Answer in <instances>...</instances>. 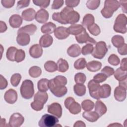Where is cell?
<instances>
[{
	"label": "cell",
	"instance_id": "63",
	"mask_svg": "<svg viewBox=\"0 0 127 127\" xmlns=\"http://www.w3.org/2000/svg\"><path fill=\"white\" fill-rule=\"evenodd\" d=\"M74 127H85L86 125L84 123L81 121H78L75 123L73 125Z\"/></svg>",
	"mask_w": 127,
	"mask_h": 127
},
{
	"label": "cell",
	"instance_id": "58",
	"mask_svg": "<svg viewBox=\"0 0 127 127\" xmlns=\"http://www.w3.org/2000/svg\"><path fill=\"white\" fill-rule=\"evenodd\" d=\"M7 84L6 79L2 75H0V89L1 90L5 89L7 87Z\"/></svg>",
	"mask_w": 127,
	"mask_h": 127
},
{
	"label": "cell",
	"instance_id": "28",
	"mask_svg": "<svg viewBox=\"0 0 127 127\" xmlns=\"http://www.w3.org/2000/svg\"><path fill=\"white\" fill-rule=\"evenodd\" d=\"M95 111L98 114L99 117L104 115L107 111L106 106L100 100H98L95 103Z\"/></svg>",
	"mask_w": 127,
	"mask_h": 127
},
{
	"label": "cell",
	"instance_id": "34",
	"mask_svg": "<svg viewBox=\"0 0 127 127\" xmlns=\"http://www.w3.org/2000/svg\"><path fill=\"white\" fill-rule=\"evenodd\" d=\"M49 80L46 78H42L38 81L37 87L38 90L41 92H46L49 89Z\"/></svg>",
	"mask_w": 127,
	"mask_h": 127
},
{
	"label": "cell",
	"instance_id": "40",
	"mask_svg": "<svg viewBox=\"0 0 127 127\" xmlns=\"http://www.w3.org/2000/svg\"><path fill=\"white\" fill-rule=\"evenodd\" d=\"M42 73L41 68L37 66H33L30 68L29 70V75L33 78H37L40 76Z\"/></svg>",
	"mask_w": 127,
	"mask_h": 127
},
{
	"label": "cell",
	"instance_id": "3",
	"mask_svg": "<svg viewBox=\"0 0 127 127\" xmlns=\"http://www.w3.org/2000/svg\"><path fill=\"white\" fill-rule=\"evenodd\" d=\"M120 3L118 0H106L104 2V7L101 10V13L106 18L111 17L114 11L118 9Z\"/></svg>",
	"mask_w": 127,
	"mask_h": 127
},
{
	"label": "cell",
	"instance_id": "9",
	"mask_svg": "<svg viewBox=\"0 0 127 127\" xmlns=\"http://www.w3.org/2000/svg\"><path fill=\"white\" fill-rule=\"evenodd\" d=\"M49 88L51 92L57 97H62L64 96L67 92V89L65 86H56L53 83L51 80H50L49 82Z\"/></svg>",
	"mask_w": 127,
	"mask_h": 127
},
{
	"label": "cell",
	"instance_id": "54",
	"mask_svg": "<svg viewBox=\"0 0 127 127\" xmlns=\"http://www.w3.org/2000/svg\"><path fill=\"white\" fill-rule=\"evenodd\" d=\"M64 0H54L53 2V4L52 5V9H58L61 8L63 4H64Z\"/></svg>",
	"mask_w": 127,
	"mask_h": 127
},
{
	"label": "cell",
	"instance_id": "32",
	"mask_svg": "<svg viewBox=\"0 0 127 127\" xmlns=\"http://www.w3.org/2000/svg\"><path fill=\"white\" fill-rule=\"evenodd\" d=\"M57 64L58 66V70L61 72H64L66 71L69 67L67 62L62 58L60 59L58 61Z\"/></svg>",
	"mask_w": 127,
	"mask_h": 127
},
{
	"label": "cell",
	"instance_id": "2",
	"mask_svg": "<svg viewBox=\"0 0 127 127\" xmlns=\"http://www.w3.org/2000/svg\"><path fill=\"white\" fill-rule=\"evenodd\" d=\"M48 99V95L46 92L39 91L37 92L34 97V101L31 103V108L39 111L43 109L44 105L47 102Z\"/></svg>",
	"mask_w": 127,
	"mask_h": 127
},
{
	"label": "cell",
	"instance_id": "61",
	"mask_svg": "<svg viewBox=\"0 0 127 127\" xmlns=\"http://www.w3.org/2000/svg\"><path fill=\"white\" fill-rule=\"evenodd\" d=\"M127 58H124L122 60L121 65H120V68L123 70L127 71Z\"/></svg>",
	"mask_w": 127,
	"mask_h": 127
},
{
	"label": "cell",
	"instance_id": "5",
	"mask_svg": "<svg viewBox=\"0 0 127 127\" xmlns=\"http://www.w3.org/2000/svg\"><path fill=\"white\" fill-rule=\"evenodd\" d=\"M127 24L126 16L124 14H120L117 16L113 26L114 31L122 34L126 33L127 32Z\"/></svg>",
	"mask_w": 127,
	"mask_h": 127
},
{
	"label": "cell",
	"instance_id": "36",
	"mask_svg": "<svg viewBox=\"0 0 127 127\" xmlns=\"http://www.w3.org/2000/svg\"><path fill=\"white\" fill-rule=\"evenodd\" d=\"M94 16L90 13L86 14L84 16L82 24L84 27L88 28L90 25H92L94 23Z\"/></svg>",
	"mask_w": 127,
	"mask_h": 127
},
{
	"label": "cell",
	"instance_id": "12",
	"mask_svg": "<svg viewBox=\"0 0 127 127\" xmlns=\"http://www.w3.org/2000/svg\"><path fill=\"white\" fill-rule=\"evenodd\" d=\"M77 42L79 44H83L89 43L92 45L96 44V41L92 38L90 37L88 34L87 33L85 29H84L81 33L78 35L75 36Z\"/></svg>",
	"mask_w": 127,
	"mask_h": 127
},
{
	"label": "cell",
	"instance_id": "10",
	"mask_svg": "<svg viewBox=\"0 0 127 127\" xmlns=\"http://www.w3.org/2000/svg\"><path fill=\"white\" fill-rule=\"evenodd\" d=\"M100 87V83L96 82L93 79L89 81L88 83V87L90 95L91 97L97 100H99L100 99L98 94Z\"/></svg>",
	"mask_w": 127,
	"mask_h": 127
},
{
	"label": "cell",
	"instance_id": "47",
	"mask_svg": "<svg viewBox=\"0 0 127 127\" xmlns=\"http://www.w3.org/2000/svg\"><path fill=\"white\" fill-rule=\"evenodd\" d=\"M86 79L85 75L82 72L77 73L74 76V81L77 84H84Z\"/></svg>",
	"mask_w": 127,
	"mask_h": 127
},
{
	"label": "cell",
	"instance_id": "46",
	"mask_svg": "<svg viewBox=\"0 0 127 127\" xmlns=\"http://www.w3.org/2000/svg\"><path fill=\"white\" fill-rule=\"evenodd\" d=\"M87 28L90 33L94 36H97L100 33V28L99 26L96 23L93 24L89 26Z\"/></svg>",
	"mask_w": 127,
	"mask_h": 127
},
{
	"label": "cell",
	"instance_id": "14",
	"mask_svg": "<svg viewBox=\"0 0 127 127\" xmlns=\"http://www.w3.org/2000/svg\"><path fill=\"white\" fill-rule=\"evenodd\" d=\"M5 101L9 104H14L17 99V93L13 89H9L7 90L4 95Z\"/></svg>",
	"mask_w": 127,
	"mask_h": 127
},
{
	"label": "cell",
	"instance_id": "1",
	"mask_svg": "<svg viewBox=\"0 0 127 127\" xmlns=\"http://www.w3.org/2000/svg\"><path fill=\"white\" fill-rule=\"evenodd\" d=\"M62 19L66 24H74L78 22L80 18L79 14L74 11L72 7L65 6L60 12Z\"/></svg>",
	"mask_w": 127,
	"mask_h": 127
},
{
	"label": "cell",
	"instance_id": "17",
	"mask_svg": "<svg viewBox=\"0 0 127 127\" xmlns=\"http://www.w3.org/2000/svg\"><path fill=\"white\" fill-rule=\"evenodd\" d=\"M49 16L48 12L45 9L41 8L36 13L35 19L39 23H44L49 19Z\"/></svg>",
	"mask_w": 127,
	"mask_h": 127
},
{
	"label": "cell",
	"instance_id": "39",
	"mask_svg": "<svg viewBox=\"0 0 127 127\" xmlns=\"http://www.w3.org/2000/svg\"><path fill=\"white\" fill-rule=\"evenodd\" d=\"M17 49L14 47H10L7 50L6 53V58L10 61H15V56Z\"/></svg>",
	"mask_w": 127,
	"mask_h": 127
},
{
	"label": "cell",
	"instance_id": "8",
	"mask_svg": "<svg viewBox=\"0 0 127 127\" xmlns=\"http://www.w3.org/2000/svg\"><path fill=\"white\" fill-rule=\"evenodd\" d=\"M64 103L65 108L69 110L70 113L75 115L81 112L80 105L75 101L73 98L71 97H67L65 100Z\"/></svg>",
	"mask_w": 127,
	"mask_h": 127
},
{
	"label": "cell",
	"instance_id": "24",
	"mask_svg": "<svg viewBox=\"0 0 127 127\" xmlns=\"http://www.w3.org/2000/svg\"><path fill=\"white\" fill-rule=\"evenodd\" d=\"M81 49L77 44L71 45L67 50V53L69 56L73 58L77 57L81 54Z\"/></svg>",
	"mask_w": 127,
	"mask_h": 127
},
{
	"label": "cell",
	"instance_id": "56",
	"mask_svg": "<svg viewBox=\"0 0 127 127\" xmlns=\"http://www.w3.org/2000/svg\"><path fill=\"white\" fill-rule=\"evenodd\" d=\"M30 0H19L17 2V9H19L23 8L24 7H26L28 6L30 3Z\"/></svg>",
	"mask_w": 127,
	"mask_h": 127
},
{
	"label": "cell",
	"instance_id": "4",
	"mask_svg": "<svg viewBox=\"0 0 127 127\" xmlns=\"http://www.w3.org/2000/svg\"><path fill=\"white\" fill-rule=\"evenodd\" d=\"M22 97L25 99L31 98L34 94V84L33 82L29 79L23 81L20 89Z\"/></svg>",
	"mask_w": 127,
	"mask_h": 127
},
{
	"label": "cell",
	"instance_id": "60",
	"mask_svg": "<svg viewBox=\"0 0 127 127\" xmlns=\"http://www.w3.org/2000/svg\"><path fill=\"white\" fill-rule=\"evenodd\" d=\"M119 2L123 11L126 13L127 12V0H120Z\"/></svg>",
	"mask_w": 127,
	"mask_h": 127
},
{
	"label": "cell",
	"instance_id": "31",
	"mask_svg": "<svg viewBox=\"0 0 127 127\" xmlns=\"http://www.w3.org/2000/svg\"><path fill=\"white\" fill-rule=\"evenodd\" d=\"M51 80L56 86H63L67 84L66 78L62 75H58L53 79H51Z\"/></svg>",
	"mask_w": 127,
	"mask_h": 127
},
{
	"label": "cell",
	"instance_id": "25",
	"mask_svg": "<svg viewBox=\"0 0 127 127\" xmlns=\"http://www.w3.org/2000/svg\"><path fill=\"white\" fill-rule=\"evenodd\" d=\"M53 42V38L52 36L46 34L42 36L39 40V44L41 47L47 48L50 47Z\"/></svg>",
	"mask_w": 127,
	"mask_h": 127
},
{
	"label": "cell",
	"instance_id": "22",
	"mask_svg": "<svg viewBox=\"0 0 127 127\" xmlns=\"http://www.w3.org/2000/svg\"><path fill=\"white\" fill-rule=\"evenodd\" d=\"M16 41L17 43L20 46H26L30 43V36L26 33H19L17 35V36L16 37Z\"/></svg>",
	"mask_w": 127,
	"mask_h": 127
},
{
	"label": "cell",
	"instance_id": "43",
	"mask_svg": "<svg viewBox=\"0 0 127 127\" xmlns=\"http://www.w3.org/2000/svg\"><path fill=\"white\" fill-rule=\"evenodd\" d=\"M100 0H89L86 2V6L88 8L91 10L97 9L100 5Z\"/></svg>",
	"mask_w": 127,
	"mask_h": 127
},
{
	"label": "cell",
	"instance_id": "64",
	"mask_svg": "<svg viewBox=\"0 0 127 127\" xmlns=\"http://www.w3.org/2000/svg\"><path fill=\"white\" fill-rule=\"evenodd\" d=\"M119 86H120L125 88L126 89H127V79L121 80V81H119Z\"/></svg>",
	"mask_w": 127,
	"mask_h": 127
},
{
	"label": "cell",
	"instance_id": "7",
	"mask_svg": "<svg viewBox=\"0 0 127 127\" xmlns=\"http://www.w3.org/2000/svg\"><path fill=\"white\" fill-rule=\"evenodd\" d=\"M59 122V120L56 116L45 114L40 120L38 125L40 127H53L57 126V124Z\"/></svg>",
	"mask_w": 127,
	"mask_h": 127
},
{
	"label": "cell",
	"instance_id": "21",
	"mask_svg": "<svg viewBox=\"0 0 127 127\" xmlns=\"http://www.w3.org/2000/svg\"><path fill=\"white\" fill-rule=\"evenodd\" d=\"M37 26L33 24H30L19 28L17 31V34L21 33H24L28 34L29 35H31L35 33V32L37 30Z\"/></svg>",
	"mask_w": 127,
	"mask_h": 127
},
{
	"label": "cell",
	"instance_id": "62",
	"mask_svg": "<svg viewBox=\"0 0 127 127\" xmlns=\"http://www.w3.org/2000/svg\"><path fill=\"white\" fill-rule=\"evenodd\" d=\"M7 30V26L5 23L2 21L0 22V32L3 33Z\"/></svg>",
	"mask_w": 127,
	"mask_h": 127
},
{
	"label": "cell",
	"instance_id": "57",
	"mask_svg": "<svg viewBox=\"0 0 127 127\" xmlns=\"http://www.w3.org/2000/svg\"><path fill=\"white\" fill-rule=\"evenodd\" d=\"M65 4L67 6L73 7L77 6L80 2L79 0H66L65 1Z\"/></svg>",
	"mask_w": 127,
	"mask_h": 127
},
{
	"label": "cell",
	"instance_id": "20",
	"mask_svg": "<svg viewBox=\"0 0 127 127\" xmlns=\"http://www.w3.org/2000/svg\"><path fill=\"white\" fill-rule=\"evenodd\" d=\"M9 23L13 28H18L22 23V18L18 14H13L9 19Z\"/></svg>",
	"mask_w": 127,
	"mask_h": 127
},
{
	"label": "cell",
	"instance_id": "59",
	"mask_svg": "<svg viewBox=\"0 0 127 127\" xmlns=\"http://www.w3.org/2000/svg\"><path fill=\"white\" fill-rule=\"evenodd\" d=\"M118 52L121 55H126L127 54V45L125 43L122 47L118 48Z\"/></svg>",
	"mask_w": 127,
	"mask_h": 127
},
{
	"label": "cell",
	"instance_id": "18",
	"mask_svg": "<svg viewBox=\"0 0 127 127\" xmlns=\"http://www.w3.org/2000/svg\"><path fill=\"white\" fill-rule=\"evenodd\" d=\"M29 54L33 58L37 59L41 57L43 54V49L40 44L32 45L29 49Z\"/></svg>",
	"mask_w": 127,
	"mask_h": 127
},
{
	"label": "cell",
	"instance_id": "52",
	"mask_svg": "<svg viewBox=\"0 0 127 127\" xmlns=\"http://www.w3.org/2000/svg\"><path fill=\"white\" fill-rule=\"evenodd\" d=\"M114 69L109 66H105L101 70V72L105 74L107 77L112 75L114 73Z\"/></svg>",
	"mask_w": 127,
	"mask_h": 127
},
{
	"label": "cell",
	"instance_id": "30",
	"mask_svg": "<svg viewBox=\"0 0 127 127\" xmlns=\"http://www.w3.org/2000/svg\"><path fill=\"white\" fill-rule=\"evenodd\" d=\"M86 66L89 71L96 72L100 69L102 67V64L101 62L97 61H92L88 63Z\"/></svg>",
	"mask_w": 127,
	"mask_h": 127
},
{
	"label": "cell",
	"instance_id": "11",
	"mask_svg": "<svg viewBox=\"0 0 127 127\" xmlns=\"http://www.w3.org/2000/svg\"><path fill=\"white\" fill-rule=\"evenodd\" d=\"M24 122V118L19 113H15L12 114L10 117L8 126L11 127H18L21 126Z\"/></svg>",
	"mask_w": 127,
	"mask_h": 127
},
{
	"label": "cell",
	"instance_id": "51",
	"mask_svg": "<svg viewBox=\"0 0 127 127\" xmlns=\"http://www.w3.org/2000/svg\"><path fill=\"white\" fill-rule=\"evenodd\" d=\"M107 77H108L105 74L101 72L96 74L93 77V80L98 83H101L105 81Z\"/></svg>",
	"mask_w": 127,
	"mask_h": 127
},
{
	"label": "cell",
	"instance_id": "55",
	"mask_svg": "<svg viewBox=\"0 0 127 127\" xmlns=\"http://www.w3.org/2000/svg\"><path fill=\"white\" fill-rule=\"evenodd\" d=\"M52 18L54 20L62 24H66V23L62 19L60 12H55L53 14Z\"/></svg>",
	"mask_w": 127,
	"mask_h": 127
},
{
	"label": "cell",
	"instance_id": "53",
	"mask_svg": "<svg viewBox=\"0 0 127 127\" xmlns=\"http://www.w3.org/2000/svg\"><path fill=\"white\" fill-rule=\"evenodd\" d=\"M1 4L5 8H9L14 5L15 0H2L1 1Z\"/></svg>",
	"mask_w": 127,
	"mask_h": 127
},
{
	"label": "cell",
	"instance_id": "48",
	"mask_svg": "<svg viewBox=\"0 0 127 127\" xmlns=\"http://www.w3.org/2000/svg\"><path fill=\"white\" fill-rule=\"evenodd\" d=\"M25 58V52L22 49H18L15 56V61L19 63L23 61Z\"/></svg>",
	"mask_w": 127,
	"mask_h": 127
},
{
	"label": "cell",
	"instance_id": "35",
	"mask_svg": "<svg viewBox=\"0 0 127 127\" xmlns=\"http://www.w3.org/2000/svg\"><path fill=\"white\" fill-rule=\"evenodd\" d=\"M74 93L78 96H83L86 93V87L83 84H76L73 86Z\"/></svg>",
	"mask_w": 127,
	"mask_h": 127
},
{
	"label": "cell",
	"instance_id": "13",
	"mask_svg": "<svg viewBox=\"0 0 127 127\" xmlns=\"http://www.w3.org/2000/svg\"><path fill=\"white\" fill-rule=\"evenodd\" d=\"M48 112L60 118L62 115V108L58 103H53L48 106Z\"/></svg>",
	"mask_w": 127,
	"mask_h": 127
},
{
	"label": "cell",
	"instance_id": "19",
	"mask_svg": "<svg viewBox=\"0 0 127 127\" xmlns=\"http://www.w3.org/2000/svg\"><path fill=\"white\" fill-rule=\"evenodd\" d=\"M111 93V87L108 84H104L100 86L99 89V96L100 98H107L109 97Z\"/></svg>",
	"mask_w": 127,
	"mask_h": 127
},
{
	"label": "cell",
	"instance_id": "27",
	"mask_svg": "<svg viewBox=\"0 0 127 127\" xmlns=\"http://www.w3.org/2000/svg\"><path fill=\"white\" fill-rule=\"evenodd\" d=\"M56 28V25L54 23L49 22L42 26L41 30L43 33L50 34L54 32Z\"/></svg>",
	"mask_w": 127,
	"mask_h": 127
},
{
	"label": "cell",
	"instance_id": "41",
	"mask_svg": "<svg viewBox=\"0 0 127 127\" xmlns=\"http://www.w3.org/2000/svg\"><path fill=\"white\" fill-rule=\"evenodd\" d=\"M81 106L83 110L85 111H90L93 109L94 103L91 100L86 99L82 102Z\"/></svg>",
	"mask_w": 127,
	"mask_h": 127
},
{
	"label": "cell",
	"instance_id": "15",
	"mask_svg": "<svg viewBox=\"0 0 127 127\" xmlns=\"http://www.w3.org/2000/svg\"><path fill=\"white\" fill-rule=\"evenodd\" d=\"M127 89L125 88L118 86L116 87L114 90V97L115 99L119 102H122L124 101L127 96Z\"/></svg>",
	"mask_w": 127,
	"mask_h": 127
},
{
	"label": "cell",
	"instance_id": "38",
	"mask_svg": "<svg viewBox=\"0 0 127 127\" xmlns=\"http://www.w3.org/2000/svg\"><path fill=\"white\" fill-rule=\"evenodd\" d=\"M44 68L46 71L49 72H54L58 70L57 64L55 62L52 61L46 62L44 64Z\"/></svg>",
	"mask_w": 127,
	"mask_h": 127
},
{
	"label": "cell",
	"instance_id": "44",
	"mask_svg": "<svg viewBox=\"0 0 127 127\" xmlns=\"http://www.w3.org/2000/svg\"><path fill=\"white\" fill-rule=\"evenodd\" d=\"M21 79V75L18 73L13 74L10 78V82L11 85L14 87H16L18 85Z\"/></svg>",
	"mask_w": 127,
	"mask_h": 127
},
{
	"label": "cell",
	"instance_id": "29",
	"mask_svg": "<svg viewBox=\"0 0 127 127\" xmlns=\"http://www.w3.org/2000/svg\"><path fill=\"white\" fill-rule=\"evenodd\" d=\"M82 117L90 122H95L98 120L100 117L98 114L95 112L85 111L82 114Z\"/></svg>",
	"mask_w": 127,
	"mask_h": 127
},
{
	"label": "cell",
	"instance_id": "6",
	"mask_svg": "<svg viewBox=\"0 0 127 127\" xmlns=\"http://www.w3.org/2000/svg\"><path fill=\"white\" fill-rule=\"evenodd\" d=\"M106 44L104 41H99L96 44L92 53V56L96 59H103L108 52Z\"/></svg>",
	"mask_w": 127,
	"mask_h": 127
},
{
	"label": "cell",
	"instance_id": "45",
	"mask_svg": "<svg viewBox=\"0 0 127 127\" xmlns=\"http://www.w3.org/2000/svg\"><path fill=\"white\" fill-rule=\"evenodd\" d=\"M93 49L94 47L93 46V45L90 43H88L82 48L81 52L83 55L85 56L87 55L92 54Z\"/></svg>",
	"mask_w": 127,
	"mask_h": 127
},
{
	"label": "cell",
	"instance_id": "23",
	"mask_svg": "<svg viewBox=\"0 0 127 127\" xmlns=\"http://www.w3.org/2000/svg\"><path fill=\"white\" fill-rule=\"evenodd\" d=\"M22 18L25 21H30L35 18L36 12L32 8L24 10L22 12Z\"/></svg>",
	"mask_w": 127,
	"mask_h": 127
},
{
	"label": "cell",
	"instance_id": "50",
	"mask_svg": "<svg viewBox=\"0 0 127 127\" xmlns=\"http://www.w3.org/2000/svg\"><path fill=\"white\" fill-rule=\"evenodd\" d=\"M33 2L35 5L39 6L41 8H46L47 7L50 3V0H34Z\"/></svg>",
	"mask_w": 127,
	"mask_h": 127
},
{
	"label": "cell",
	"instance_id": "37",
	"mask_svg": "<svg viewBox=\"0 0 127 127\" xmlns=\"http://www.w3.org/2000/svg\"><path fill=\"white\" fill-rule=\"evenodd\" d=\"M114 77L115 78L119 81H121L126 79H127V72L119 68L116 69L114 72Z\"/></svg>",
	"mask_w": 127,
	"mask_h": 127
},
{
	"label": "cell",
	"instance_id": "16",
	"mask_svg": "<svg viewBox=\"0 0 127 127\" xmlns=\"http://www.w3.org/2000/svg\"><path fill=\"white\" fill-rule=\"evenodd\" d=\"M69 33L67 28L63 26H59L57 28L54 32L55 36L59 40H63L66 39L69 36Z\"/></svg>",
	"mask_w": 127,
	"mask_h": 127
},
{
	"label": "cell",
	"instance_id": "42",
	"mask_svg": "<svg viewBox=\"0 0 127 127\" xmlns=\"http://www.w3.org/2000/svg\"><path fill=\"white\" fill-rule=\"evenodd\" d=\"M86 61L85 58H80L77 60L74 63V67L76 69H83L86 65Z\"/></svg>",
	"mask_w": 127,
	"mask_h": 127
},
{
	"label": "cell",
	"instance_id": "49",
	"mask_svg": "<svg viewBox=\"0 0 127 127\" xmlns=\"http://www.w3.org/2000/svg\"><path fill=\"white\" fill-rule=\"evenodd\" d=\"M108 61L110 64L114 66L118 65L120 63L119 58L115 54L111 55L108 58Z\"/></svg>",
	"mask_w": 127,
	"mask_h": 127
},
{
	"label": "cell",
	"instance_id": "33",
	"mask_svg": "<svg viewBox=\"0 0 127 127\" xmlns=\"http://www.w3.org/2000/svg\"><path fill=\"white\" fill-rule=\"evenodd\" d=\"M111 41L113 46L117 48H120L125 44L124 38L123 36L119 35L114 36Z\"/></svg>",
	"mask_w": 127,
	"mask_h": 127
},
{
	"label": "cell",
	"instance_id": "26",
	"mask_svg": "<svg viewBox=\"0 0 127 127\" xmlns=\"http://www.w3.org/2000/svg\"><path fill=\"white\" fill-rule=\"evenodd\" d=\"M85 28L80 24H72L67 28V30L69 34L76 36L81 33Z\"/></svg>",
	"mask_w": 127,
	"mask_h": 127
}]
</instances>
